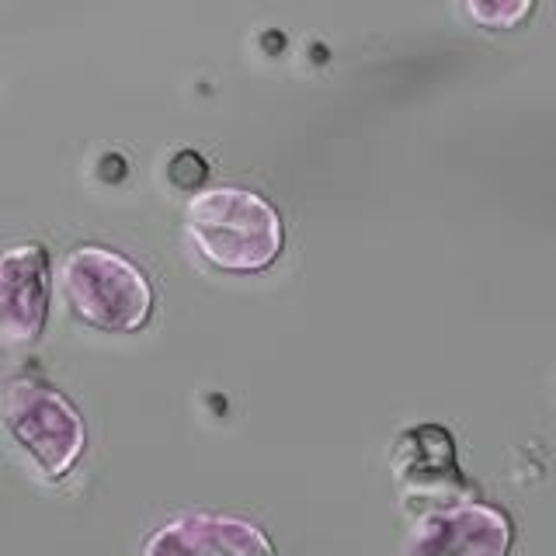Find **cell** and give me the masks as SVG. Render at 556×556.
Returning <instances> with one entry per match:
<instances>
[{"label": "cell", "instance_id": "cell-3", "mask_svg": "<svg viewBox=\"0 0 556 556\" xmlns=\"http://www.w3.org/2000/svg\"><path fill=\"white\" fill-rule=\"evenodd\" d=\"M0 428L46 483H63L87 452V421L80 407L42 372H14L4 379Z\"/></svg>", "mask_w": 556, "mask_h": 556}, {"label": "cell", "instance_id": "cell-1", "mask_svg": "<svg viewBox=\"0 0 556 556\" xmlns=\"http://www.w3.org/2000/svg\"><path fill=\"white\" fill-rule=\"evenodd\" d=\"M181 230L195 257L223 275H261L286 251L282 213L243 185L199 188L185 202Z\"/></svg>", "mask_w": 556, "mask_h": 556}, {"label": "cell", "instance_id": "cell-7", "mask_svg": "<svg viewBox=\"0 0 556 556\" xmlns=\"http://www.w3.org/2000/svg\"><path fill=\"white\" fill-rule=\"evenodd\" d=\"M139 556H278L261 521L233 511H185L156 526Z\"/></svg>", "mask_w": 556, "mask_h": 556}, {"label": "cell", "instance_id": "cell-4", "mask_svg": "<svg viewBox=\"0 0 556 556\" xmlns=\"http://www.w3.org/2000/svg\"><path fill=\"white\" fill-rule=\"evenodd\" d=\"M390 477L400 504L414 515L477 497V483L459 466L456 439L442 425H417L400 434L390 452Z\"/></svg>", "mask_w": 556, "mask_h": 556}, {"label": "cell", "instance_id": "cell-5", "mask_svg": "<svg viewBox=\"0 0 556 556\" xmlns=\"http://www.w3.org/2000/svg\"><path fill=\"white\" fill-rule=\"evenodd\" d=\"M56 271L42 240H17L0 251V348L25 352L49 324Z\"/></svg>", "mask_w": 556, "mask_h": 556}, {"label": "cell", "instance_id": "cell-2", "mask_svg": "<svg viewBox=\"0 0 556 556\" xmlns=\"http://www.w3.org/2000/svg\"><path fill=\"white\" fill-rule=\"evenodd\" d=\"M56 292L80 327L101 334H139L156 313L150 271L109 243H74L56 265Z\"/></svg>", "mask_w": 556, "mask_h": 556}, {"label": "cell", "instance_id": "cell-6", "mask_svg": "<svg viewBox=\"0 0 556 556\" xmlns=\"http://www.w3.org/2000/svg\"><path fill=\"white\" fill-rule=\"evenodd\" d=\"M515 518L494 501L466 497L414 518L404 556H511Z\"/></svg>", "mask_w": 556, "mask_h": 556}, {"label": "cell", "instance_id": "cell-8", "mask_svg": "<svg viewBox=\"0 0 556 556\" xmlns=\"http://www.w3.org/2000/svg\"><path fill=\"white\" fill-rule=\"evenodd\" d=\"M539 0H459L463 14L483 31H515L535 14Z\"/></svg>", "mask_w": 556, "mask_h": 556}]
</instances>
